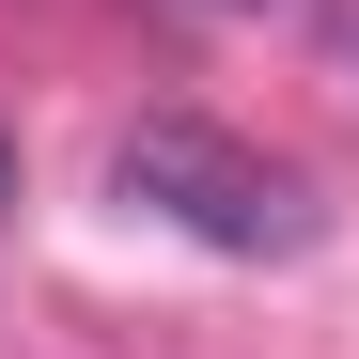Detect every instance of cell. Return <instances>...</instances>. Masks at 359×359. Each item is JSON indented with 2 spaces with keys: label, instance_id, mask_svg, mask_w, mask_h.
<instances>
[{
  "label": "cell",
  "instance_id": "cell-1",
  "mask_svg": "<svg viewBox=\"0 0 359 359\" xmlns=\"http://www.w3.org/2000/svg\"><path fill=\"white\" fill-rule=\"evenodd\" d=\"M109 188H126L141 219H172V234H203V250H297V234H313L297 172L250 156L234 126H188V109H156V126L109 141Z\"/></svg>",
  "mask_w": 359,
  "mask_h": 359
},
{
  "label": "cell",
  "instance_id": "cell-2",
  "mask_svg": "<svg viewBox=\"0 0 359 359\" xmlns=\"http://www.w3.org/2000/svg\"><path fill=\"white\" fill-rule=\"evenodd\" d=\"M0 203H16V141H0Z\"/></svg>",
  "mask_w": 359,
  "mask_h": 359
},
{
  "label": "cell",
  "instance_id": "cell-3",
  "mask_svg": "<svg viewBox=\"0 0 359 359\" xmlns=\"http://www.w3.org/2000/svg\"><path fill=\"white\" fill-rule=\"evenodd\" d=\"M188 16H250V0H188Z\"/></svg>",
  "mask_w": 359,
  "mask_h": 359
}]
</instances>
